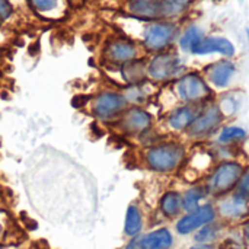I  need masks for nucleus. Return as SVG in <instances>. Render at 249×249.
<instances>
[{
  "mask_svg": "<svg viewBox=\"0 0 249 249\" xmlns=\"http://www.w3.org/2000/svg\"><path fill=\"white\" fill-rule=\"evenodd\" d=\"M187 158V149L178 142H160L147 146L142 160L147 169L156 174H172L178 171Z\"/></svg>",
  "mask_w": 249,
  "mask_h": 249,
  "instance_id": "nucleus-1",
  "label": "nucleus"
},
{
  "mask_svg": "<svg viewBox=\"0 0 249 249\" xmlns=\"http://www.w3.org/2000/svg\"><path fill=\"white\" fill-rule=\"evenodd\" d=\"M245 169L242 163L238 160H222L213 168L212 174L209 175L206 184L209 194L220 198L233 193Z\"/></svg>",
  "mask_w": 249,
  "mask_h": 249,
  "instance_id": "nucleus-2",
  "label": "nucleus"
},
{
  "mask_svg": "<svg viewBox=\"0 0 249 249\" xmlns=\"http://www.w3.org/2000/svg\"><path fill=\"white\" fill-rule=\"evenodd\" d=\"M128 107L123 92L102 90L90 99L89 112L95 120L104 124H114Z\"/></svg>",
  "mask_w": 249,
  "mask_h": 249,
  "instance_id": "nucleus-3",
  "label": "nucleus"
},
{
  "mask_svg": "<svg viewBox=\"0 0 249 249\" xmlns=\"http://www.w3.org/2000/svg\"><path fill=\"white\" fill-rule=\"evenodd\" d=\"M114 125L124 136H143L152 130L153 115L143 107H128Z\"/></svg>",
  "mask_w": 249,
  "mask_h": 249,
  "instance_id": "nucleus-4",
  "label": "nucleus"
},
{
  "mask_svg": "<svg viewBox=\"0 0 249 249\" xmlns=\"http://www.w3.org/2000/svg\"><path fill=\"white\" fill-rule=\"evenodd\" d=\"M177 93L181 101L188 105H197L212 96V90L206 80L197 73L184 74L177 82Z\"/></svg>",
  "mask_w": 249,
  "mask_h": 249,
  "instance_id": "nucleus-5",
  "label": "nucleus"
},
{
  "mask_svg": "<svg viewBox=\"0 0 249 249\" xmlns=\"http://www.w3.org/2000/svg\"><path fill=\"white\" fill-rule=\"evenodd\" d=\"M217 219V213H216V207L213 204H201L197 209L191 210V212H185V214H182L177 225H175V231L182 235H191L194 232H197L200 228L214 222Z\"/></svg>",
  "mask_w": 249,
  "mask_h": 249,
  "instance_id": "nucleus-6",
  "label": "nucleus"
},
{
  "mask_svg": "<svg viewBox=\"0 0 249 249\" xmlns=\"http://www.w3.org/2000/svg\"><path fill=\"white\" fill-rule=\"evenodd\" d=\"M223 118L225 115L217 105H207L197 114L187 133L193 139H206L222 125Z\"/></svg>",
  "mask_w": 249,
  "mask_h": 249,
  "instance_id": "nucleus-7",
  "label": "nucleus"
},
{
  "mask_svg": "<svg viewBox=\"0 0 249 249\" xmlns=\"http://www.w3.org/2000/svg\"><path fill=\"white\" fill-rule=\"evenodd\" d=\"M182 70L181 60L174 53H159L147 64V77L155 82H166Z\"/></svg>",
  "mask_w": 249,
  "mask_h": 249,
  "instance_id": "nucleus-8",
  "label": "nucleus"
},
{
  "mask_svg": "<svg viewBox=\"0 0 249 249\" xmlns=\"http://www.w3.org/2000/svg\"><path fill=\"white\" fill-rule=\"evenodd\" d=\"M174 235L168 228H158L130 238L124 249H172Z\"/></svg>",
  "mask_w": 249,
  "mask_h": 249,
  "instance_id": "nucleus-9",
  "label": "nucleus"
},
{
  "mask_svg": "<svg viewBox=\"0 0 249 249\" xmlns=\"http://www.w3.org/2000/svg\"><path fill=\"white\" fill-rule=\"evenodd\" d=\"M216 213L225 223H239L249 219V203L231 193L219 198Z\"/></svg>",
  "mask_w": 249,
  "mask_h": 249,
  "instance_id": "nucleus-10",
  "label": "nucleus"
},
{
  "mask_svg": "<svg viewBox=\"0 0 249 249\" xmlns=\"http://www.w3.org/2000/svg\"><path fill=\"white\" fill-rule=\"evenodd\" d=\"M177 25L171 22L150 23L143 34V44L150 51H162L166 48L177 35Z\"/></svg>",
  "mask_w": 249,
  "mask_h": 249,
  "instance_id": "nucleus-11",
  "label": "nucleus"
},
{
  "mask_svg": "<svg viewBox=\"0 0 249 249\" xmlns=\"http://www.w3.org/2000/svg\"><path fill=\"white\" fill-rule=\"evenodd\" d=\"M139 48L127 38H112L105 44L104 58L107 63L114 66H123L133 60H137Z\"/></svg>",
  "mask_w": 249,
  "mask_h": 249,
  "instance_id": "nucleus-12",
  "label": "nucleus"
},
{
  "mask_svg": "<svg viewBox=\"0 0 249 249\" xmlns=\"http://www.w3.org/2000/svg\"><path fill=\"white\" fill-rule=\"evenodd\" d=\"M127 12L143 20H156L165 18L163 0H127Z\"/></svg>",
  "mask_w": 249,
  "mask_h": 249,
  "instance_id": "nucleus-13",
  "label": "nucleus"
},
{
  "mask_svg": "<svg viewBox=\"0 0 249 249\" xmlns=\"http://www.w3.org/2000/svg\"><path fill=\"white\" fill-rule=\"evenodd\" d=\"M198 112H200V109L197 108V105L178 107L169 112L168 120H166L168 125L174 131H187L190 128V125L193 124V121L196 120Z\"/></svg>",
  "mask_w": 249,
  "mask_h": 249,
  "instance_id": "nucleus-14",
  "label": "nucleus"
},
{
  "mask_svg": "<svg viewBox=\"0 0 249 249\" xmlns=\"http://www.w3.org/2000/svg\"><path fill=\"white\" fill-rule=\"evenodd\" d=\"M159 212L165 219H177L181 217L184 213V203H182V194L174 190H169L162 194L159 198Z\"/></svg>",
  "mask_w": 249,
  "mask_h": 249,
  "instance_id": "nucleus-15",
  "label": "nucleus"
},
{
  "mask_svg": "<svg viewBox=\"0 0 249 249\" xmlns=\"http://www.w3.org/2000/svg\"><path fill=\"white\" fill-rule=\"evenodd\" d=\"M194 54H209V53H220L226 57H232L235 54V47L233 44L220 36H209L203 38L201 42L193 50Z\"/></svg>",
  "mask_w": 249,
  "mask_h": 249,
  "instance_id": "nucleus-16",
  "label": "nucleus"
},
{
  "mask_svg": "<svg viewBox=\"0 0 249 249\" xmlns=\"http://www.w3.org/2000/svg\"><path fill=\"white\" fill-rule=\"evenodd\" d=\"M144 228V217L142 207L137 203L128 204L125 210V217H124V235L130 239L143 232Z\"/></svg>",
  "mask_w": 249,
  "mask_h": 249,
  "instance_id": "nucleus-17",
  "label": "nucleus"
},
{
  "mask_svg": "<svg viewBox=\"0 0 249 249\" xmlns=\"http://www.w3.org/2000/svg\"><path fill=\"white\" fill-rule=\"evenodd\" d=\"M120 71L123 76V80L128 85H140L147 77V66L140 60H133L130 63H125L120 66Z\"/></svg>",
  "mask_w": 249,
  "mask_h": 249,
  "instance_id": "nucleus-18",
  "label": "nucleus"
},
{
  "mask_svg": "<svg viewBox=\"0 0 249 249\" xmlns=\"http://www.w3.org/2000/svg\"><path fill=\"white\" fill-rule=\"evenodd\" d=\"M233 74H235V66L231 61H219L213 64L207 71L209 80L216 88H226Z\"/></svg>",
  "mask_w": 249,
  "mask_h": 249,
  "instance_id": "nucleus-19",
  "label": "nucleus"
},
{
  "mask_svg": "<svg viewBox=\"0 0 249 249\" xmlns=\"http://www.w3.org/2000/svg\"><path fill=\"white\" fill-rule=\"evenodd\" d=\"M209 196V190L206 185H194L188 188L182 194V203H184V212H191L201 206V201Z\"/></svg>",
  "mask_w": 249,
  "mask_h": 249,
  "instance_id": "nucleus-20",
  "label": "nucleus"
},
{
  "mask_svg": "<svg viewBox=\"0 0 249 249\" xmlns=\"http://www.w3.org/2000/svg\"><path fill=\"white\" fill-rule=\"evenodd\" d=\"M222 231H223L222 223L214 220V222L200 228L197 232H194V241H196V244H214L219 239Z\"/></svg>",
  "mask_w": 249,
  "mask_h": 249,
  "instance_id": "nucleus-21",
  "label": "nucleus"
},
{
  "mask_svg": "<svg viewBox=\"0 0 249 249\" xmlns=\"http://www.w3.org/2000/svg\"><path fill=\"white\" fill-rule=\"evenodd\" d=\"M203 38H204V34H203V31H201L200 28H197V26H190V28L184 32V35L181 36L179 45H181L182 50L191 51V53H193V50L201 42Z\"/></svg>",
  "mask_w": 249,
  "mask_h": 249,
  "instance_id": "nucleus-22",
  "label": "nucleus"
},
{
  "mask_svg": "<svg viewBox=\"0 0 249 249\" xmlns=\"http://www.w3.org/2000/svg\"><path fill=\"white\" fill-rule=\"evenodd\" d=\"M247 137V131L241 127L236 125H226L222 128L220 134H219V143L220 144H231V143H236L241 142Z\"/></svg>",
  "mask_w": 249,
  "mask_h": 249,
  "instance_id": "nucleus-23",
  "label": "nucleus"
},
{
  "mask_svg": "<svg viewBox=\"0 0 249 249\" xmlns=\"http://www.w3.org/2000/svg\"><path fill=\"white\" fill-rule=\"evenodd\" d=\"M28 3L34 12L42 16H50L60 7V0H28Z\"/></svg>",
  "mask_w": 249,
  "mask_h": 249,
  "instance_id": "nucleus-24",
  "label": "nucleus"
},
{
  "mask_svg": "<svg viewBox=\"0 0 249 249\" xmlns=\"http://www.w3.org/2000/svg\"><path fill=\"white\" fill-rule=\"evenodd\" d=\"M191 0H163V10L165 18H172L185 10Z\"/></svg>",
  "mask_w": 249,
  "mask_h": 249,
  "instance_id": "nucleus-25",
  "label": "nucleus"
},
{
  "mask_svg": "<svg viewBox=\"0 0 249 249\" xmlns=\"http://www.w3.org/2000/svg\"><path fill=\"white\" fill-rule=\"evenodd\" d=\"M233 194H236L239 198H242V200L249 203V168L244 171L236 188L233 190Z\"/></svg>",
  "mask_w": 249,
  "mask_h": 249,
  "instance_id": "nucleus-26",
  "label": "nucleus"
},
{
  "mask_svg": "<svg viewBox=\"0 0 249 249\" xmlns=\"http://www.w3.org/2000/svg\"><path fill=\"white\" fill-rule=\"evenodd\" d=\"M10 232V223H9V219L4 213L0 212V244H4L6 242V238Z\"/></svg>",
  "mask_w": 249,
  "mask_h": 249,
  "instance_id": "nucleus-27",
  "label": "nucleus"
},
{
  "mask_svg": "<svg viewBox=\"0 0 249 249\" xmlns=\"http://www.w3.org/2000/svg\"><path fill=\"white\" fill-rule=\"evenodd\" d=\"M13 15V6L9 0H0V20H7Z\"/></svg>",
  "mask_w": 249,
  "mask_h": 249,
  "instance_id": "nucleus-28",
  "label": "nucleus"
},
{
  "mask_svg": "<svg viewBox=\"0 0 249 249\" xmlns=\"http://www.w3.org/2000/svg\"><path fill=\"white\" fill-rule=\"evenodd\" d=\"M188 249H217L214 244H194Z\"/></svg>",
  "mask_w": 249,
  "mask_h": 249,
  "instance_id": "nucleus-29",
  "label": "nucleus"
},
{
  "mask_svg": "<svg viewBox=\"0 0 249 249\" xmlns=\"http://www.w3.org/2000/svg\"><path fill=\"white\" fill-rule=\"evenodd\" d=\"M244 238H245V242H247V245H248L249 248V220L244 226Z\"/></svg>",
  "mask_w": 249,
  "mask_h": 249,
  "instance_id": "nucleus-30",
  "label": "nucleus"
},
{
  "mask_svg": "<svg viewBox=\"0 0 249 249\" xmlns=\"http://www.w3.org/2000/svg\"><path fill=\"white\" fill-rule=\"evenodd\" d=\"M0 249H9V248H7V247H6L4 244H0Z\"/></svg>",
  "mask_w": 249,
  "mask_h": 249,
  "instance_id": "nucleus-31",
  "label": "nucleus"
},
{
  "mask_svg": "<svg viewBox=\"0 0 249 249\" xmlns=\"http://www.w3.org/2000/svg\"><path fill=\"white\" fill-rule=\"evenodd\" d=\"M226 249H242V248H239V247H229V248H226Z\"/></svg>",
  "mask_w": 249,
  "mask_h": 249,
  "instance_id": "nucleus-32",
  "label": "nucleus"
},
{
  "mask_svg": "<svg viewBox=\"0 0 249 249\" xmlns=\"http://www.w3.org/2000/svg\"><path fill=\"white\" fill-rule=\"evenodd\" d=\"M0 29H1V20H0Z\"/></svg>",
  "mask_w": 249,
  "mask_h": 249,
  "instance_id": "nucleus-33",
  "label": "nucleus"
}]
</instances>
